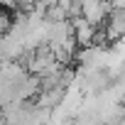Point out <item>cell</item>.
I'll return each instance as SVG.
<instances>
[{"instance_id": "cell-1", "label": "cell", "mask_w": 125, "mask_h": 125, "mask_svg": "<svg viewBox=\"0 0 125 125\" xmlns=\"http://www.w3.org/2000/svg\"><path fill=\"white\" fill-rule=\"evenodd\" d=\"M71 27H74V37H76V42H79L81 47H91L93 39H98V37H96V25H91L83 15L71 17Z\"/></svg>"}, {"instance_id": "cell-2", "label": "cell", "mask_w": 125, "mask_h": 125, "mask_svg": "<svg viewBox=\"0 0 125 125\" xmlns=\"http://www.w3.org/2000/svg\"><path fill=\"white\" fill-rule=\"evenodd\" d=\"M108 37H125V8H118L110 12Z\"/></svg>"}, {"instance_id": "cell-3", "label": "cell", "mask_w": 125, "mask_h": 125, "mask_svg": "<svg viewBox=\"0 0 125 125\" xmlns=\"http://www.w3.org/2000/svg\"><path fill=\"white\" fill-rule=\"evenodd\" d=\"M10 30H12V20L5 12H0V34H8Z\"/></svg>"}]
</instances>
